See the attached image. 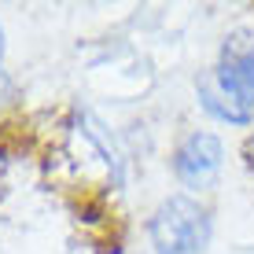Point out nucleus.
Segmentation results:
<instances>
[{"instance_id": "obj_1", "label": "nucleus", "mask_w": 254, "mask_h": 254, "mask_svg": "<svg viewBox=\"0 0 254 254\" xmlns=\"http://www.w3.org/2000/svg\"><path fill=\"white\" fill-rule=\"evenodd\" d=\"M199 107L232 126H247L254 118V41L247 33L225 41L217 66L199 81Z\"/></svg>"}, {"instance_id": "obj_2", "label": "nucleus", "mask_w": 254, "mask_h": 254, "mask_svg": "<svg viewBox=\"0 0 254 254\" xmlns=\"http://www.w3.org/2000/svg\"><path fill=\"white\" fill-rule=\"evenodd\" d=\"M155 254H203L210 243V214L191 195H170L147 225Z\"/></svg>"}, {"instance_id": "obj_3", "label": "nucleus", "mask_w": 254, "mask_h": 254, "mask_svg": "<svg viewBox=\"0 0 254 254\" xmlns=\"http://www.w3.org/2000/svg\"><path fill=\"white\" fill-rule=\"evenodd\" d=\"M225 162V147L214 133H188L173 151V173L188 188H206L217 181Z\"/></svg>"}, {"instance_id": "obj_4", "label": "nucleus", "mask_w": 254, "mask_h": 254, "mask_svg": "<svg viewBox=\"0 0 254 254\" xmlns=\"http://www.w3.org/2000/svg\"><path fill=\"white\" fill-rule=\"evenodd\" d=\"M0 85H4V26H0Z\"/></svg>"}, {"instance_id": "obj_5", "label": "nucleus", "mask_w": 254, "mask_h": 254, "mask_svg": "<svg viewBox=\"0 0 254 254\" xmlns=\"http://www.w3.org/2000/svg\"><path fill=\"white\" fill-rule=\"evenodd\" d=\"M247 155H251V162H254V136H251V144H247Z\"/></svg>"}]
</instances>
